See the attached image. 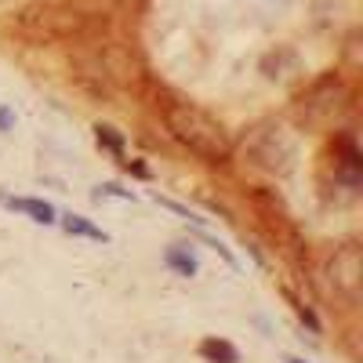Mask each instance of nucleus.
I'll use <instances>...</instances> for the list:
<instances>
[{
    "mask_svg": "<svg viewBox=\"0 0 363 363\" xmlns=\"http://www.w3.org/2000/svg\"><path fill=\"white\" fill-rule=\"evenodd\" d=\"M164 128L178 145H186L203 164H229L233 160V138H229L225 124L193 102H164Z\"/></svg>",
    "mask_w": 363,
    "mask_h": 363,
    "instance_id": "f257e3e1",
    "label": "nucleus"
},
{
    "mask_svg": "<svg viewBox=\"0 0 363 363\" xmlns=\"http://www.w3.org/2000/svg\"><path fill=\"white\" fill-rule=\"evenodd\" d=\"M244 157L251 167L265 171V174H277V178H287L294 167H298V138L277 124V120H265L258 124L247 142H244Z\"/></svg>",
    "mask_w": 363,
    "mask_h": 363,
    "instance_id": "f03ea898",
    "label": "nucleus"
},
{
    "mask_svg": "<svg viewBox=\"0 0 363 363\" xmlns=\"http://www.w3.org/2000/svg\"><path fill=\"white\" fill-rule=\"evenodd\" d=\"M352 109V87L335 73V77H320L306 95L298 99V116L309 128H335L338 120Z\"/></svg>",
    "mask_w": 363,
    "mask_h": 363,
    "instance_id": "7ed1b4c3",
    "label": "nucleus"
},
{
    "mask_svg": "<svg viewBox=\"0 0 363 363\" xmlns=\"http://www.w3.org/2000/svg\"><path fill=\"white\" fill-rule=\"evenodd\" d=\"M323 284L335 298H342V301L352 306V301L359 298V291H363V251H359V244H342V247H335L327 255Z\"/></svg>",
    "mask_w": 363,
    "mask_h": 363,
    "instance_id": "20e7f679",
    "label": "nucleus"
},
{
    "mask_svg": "<svg viewBox=\"0 0 363 363\" xmlns=\"http://www.w3.org/2000/svg\"><path fill=\"white\" fill-rule=\"evenodd\" d=\"M251 203H255V215L262 218V225L277 236V244H284V251L291 258H301V247H306V240H301L291 211L284 207V200L272 193V189H255L251 193Z\"/></svg>",
    "mask_w": 363,
    "mask_h": 363,
    "instance_id": "39448f33",
    "label": "nucleus"
},
{
    "mask_svg": "<svg viewBox=\"0 0 363 363\" xmlns=\"http://www.w3.org/2000/svg\"><path fill=\"white\" fill-rule=\"evenodd\" d=\"M335 178L345 182L349 189L359 186V178H363V153H359V145L352 135H338L335 138Z\"/></svg>",
    "mask_w": 363,
    "mask_h": 363,
    "instance_id": "423d86ee",
    "label": "nucleus"
},
{
    "mask_svg": "<svg viewBox=\"0 0 363 363\" xmlns=\"http://www.w3.org/2000/svg\"><path fill=\"white\" fill-rule=\"evenodd\" d=\"M0 200H4L11 211H22V215H29L33 222H40V225H51L55 222V207L44 203V200H33V196H4V193H0Z\"/></svg>",
    "mask_w": 363,
    "mask_h": 363,
    "instance_id": "0eeeda50",
    "label": "nucleus"
},
{
    "mask_svg": "<svg viewBox=\"0 0 363 363\" xmlns=\"http://www.w3.org/2000/svg\"><path fill=\"white\" fill-rule=\"evenodd\" d=\"M200 356L207 363H240V352L225 342V338H203L200 342Z\"/></svg>",
    "mask_w": 363,
    "mask_h": 363,
    "instance_id": "6e6552de",
    "label": "nucleus"
},
{
    "mask_svg": "<svg viewBox=\"0 0 363 363\" xmlns=\"http://www.w3.org/2000/svg\"><path fill=\"white\" fill-rule=\"evenodd\" d=\"M164 265L174 269L178 277H193V272H196V258L189 255V247H182V244H171L164 251Z\"/></svg>",
    "mask_w": 363,
    "mask_h": 363,
    "instance_id": "1a4fd4ad",
    "label": "nucleus"
},
{
    "mask_svg": "<svg viewBox=\"0 0 363 363\" xmlns=\"http://www.w3.org/2000/svg\"><path fill=\"white\" fill-rule=\"evenodd\" d=\"M62 229H66L69 236H87V240H102V244L109 240V236H106V233H102L99 225H91L87 218H77V215H66V218H62Z\"/></svg>",
    "mask_w": 363,
    "mask_h": 363,
    "instance_id": "9d476101",
    "label": "nucleus"
},
{
    "mask_svg": "<svg viewBox=\"0 0 363 363\" xmlns=\"http://www.w3.org/2000/svg\"><path fill=\"white\" fill-rule=\"evenodd\" d=\"M95 138H99V145H106L113 157H124V135H120L113 124H99L95 128Z\"/></svg>",
    "mask_w": 363,
    "mask_h": 363,
    "instance_id": "9b49d317",
    "label": "nucleus"
},
{
    "mask_svg": "<svg viewBox=\"0 0 363 363\" xmlns=\"http://www.w3.org/2000/svg\"><path fill=\"white\" fill-rule=\"evenodd\" d=\"M287 301H291V309L298 313V320H301V323H306V327L313 330V335H320V320L313 316V309H309V306H301V301H298L294 294H287Z\"/></svg>",
    "mask_w": 363,
    "mask_h": 363,
    "instance_id": "f8f14e48",
    "label": "nucleus"
},
{
    "mask_svg": "<svg viewBox=\"0 0 363 363\" xmlns=\"http://www.w3.org/2000/svg\"><path fill=\"white\" fill-rule=\"evenodd\" d=\"M95 196H99V200H102V196H120V200H135V193H131V189H120L116 182H109V186H102V189H99Z\"/></svg>",
    "mask_w": 363,
    "mask_h": 363,
    "instance_id": "ddd939ff",
    "label": "nucleus"
},
{
    "mask_svg": "<svg viewBox=\"0 0 363 363\" xmlns=\"http://www.w3.org/2000/svg\"><path fill=\"white\" fill-rule=\"evenodd\" d=\"M124 167H128L131 174H138V178H149V167H145V164H131V160H124Z\"/></svg>",
    "mask_w": 363,
    "mask_h": 363,
    "instance_id": "4468645a",
    "label": "nucleus"
},
{
    "mask_svg": "<svg viewBox=\"0 0 363 363\" xmlns=\"http://www.w3.org/2000/svg\"><path fill=\"white\" fill-rule=\"evenodd\" d=\"M4 128H11V113L0 109V131H4Z\"/></svg>",
    "mask_w": 363,
    "mask_h": 363,
    "instance_id": "2eb2a0df",
    "label": "nucleus"
},
{
    "mask_svg": "<svg viewBox=\"0 0 363 363\" xmlns=\"http://www.w3.org/2000/svg\"><path fill=\"white\" fill-rule=\"evenodd\" d=\"M265 4H277V8H284V4H291V0H265Z\"/></svg>",
    "mask_w": 363,
    "mask_h": 363,
    "instance_id": "dca6fc26",
    "label": "nucleus"
},
{
    "mask_svg": "<svg viewBox=\"0 0 363 363\" xmlns=\"http://www.w3.org/2000/svg\"><path fill=\"white\" fill-rule=\"evenodd\" d=\"M287 363H306V359H294V356H291V359H287Z\"/></svg>",
    "mask_w": 363,
    "mask_h": 363,
    "instance_id": "f3484780",
    "label": "nucleus"
}]
</instances>
